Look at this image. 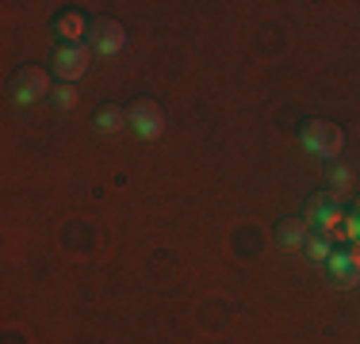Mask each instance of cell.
<instances>
[{
    "label": "cell",
    "instance_id": "obj_1",
    "mask_svg": "<svg viewBox=\"0 0 360 344\" xmlns=\"http://www.w3.org/2000/svg\"><path fill=\"white\" fill-rule=\"evenodd\" d=\"M299 142H303V150L314 153V157L338 161L345 138H341V126L338 123H326V119H307V123L299 126Z\"/></svg>",
    "mask_w": 360,
    "mask_h": 344
},
{
    "label": "cell",
    "instance_id": "obj_2",
    "mask_svg": "<svg viewBox=\"0 0 360 344\" xmlns=\"http://www.w3.org/2000/svg\"><path fill=\"white\" fill-rule=\"evenodd\" d=\"M46 92H50V73L39 65H23L20 73L12 77V103H20V107L39 103Z\"/></svg>",
    "mask_w": 360,
    "mask_h": 344
},
{
    "label": "cell",
    "instance_id": "obj_3",
    "mask_svg": "<svg viewBox=\"0 0 360 344\" xmlns=\"http://www.w3.org/2000/svg\"><path fill=\"white\" fill-rule=\"evenodd\" d=\"M89 62H92V46H84V42H62V46L54 50V73L62 77L65 84L81 81V77L89 73Z\"/></svg>",
    "mask_w": 360,
    "mask_h": 344
},
{
    "label": "cell",
    "instance_id": "obj_4",
    "mask_svg": "<svg viewBox=\"0 0 360 344\" xmlns=\"http://www.w3.org/2000/svg\"><path fill=\"white\" fill-rule=\"evenodd\" d=\"M307 226H314L319 234H338L341 230V222H345V211H341V203L333 199L330 192H322V195H314L311 203H307Z\"/></svg>",
    "mask_w": 360,
    "mask_h": 344
},
{
    "label": "cell",
    "instance_id": "obj_5",
    "mask_svg": "<svg viewBox=\"0 0 360 344\" xmlns=\"http://www.w3.org/2000/svg\"><path fill=\"white\" fill-rule=\"evenodd\" d=\"M127 119H131V131L146 138V142H158L161 131H165V115H161V107L153 100H134L131 111H127Z\"/></svg>",
    "mask_w": 360,
    "mask_h": 344
},
{
    "label": "cell",
    "instance_id": "obj_6",
    "mask_svg": "<svg viewBox=\"0 0 360 344\" xmlns=\"http://www.w3.org/2000/svg\"><path fill=\"white\" fill-rule=\"evenodd\" d=\"M326 268H330V283L333 287H353L360 283V245H353L349 253H330V260H326Z\"/></svg>",
    "mask_w": 360,
    "mask_h": 344
},
{
    "label": "cell",
    "instance_id": "obj_7",
    "mask_svg": "<svg viewBox=\"0 0 360 344\" xmlns=\"http://www.w3.org/2000/svg\"><path fill=\"white\" fill-rule=\"evenodd\" d=\"M89 46L96 50V54L111 58V54H119V50L127 46V31L119 27L115 20H96L89 27Z\"/></svg>",
    "mask_w": 360,
    "mask_h": 344
},
{
    "label": "cell",
    "instance_id": "obj_8",
    "mask_svg": "<svg viewBox=\"0 0 360 344\" xmlns=\"http://www.w3.org/2000/svg\"><path fill=\"white\" fill-rule=\"evenodd\" d=\"M326 184H330V195L341 203L345 195H353V168L341 165V161H330L326 165Z\"/></svg>",
    "mask_w": 360,
    "mask_h": 344
},
{
    "label": "cell",
    "instance_id": "obj_9",
    "mask_svg": "<svg viewBox=\"0 0 360 344\" xmlns=\"http://www.w3.org/2000/svg\"><path fill=\"white\" fill-rule=\"evenodd\" d=\"M307 237H311V226H307V218H284L276 226V241L284 249H299L307 245Z\"/></svg>",
    "mask_w": 360,
    "mask_h": 344
},
{
    "label": "cell",
    "instance_id": "obj_10",
    "mask_svg": "<svg viewBox=\"0 0 360 344\" xmlns=\"http://www.w3.org/2000/svg\"><path fill=\"white\" fill-rule=\"evenodd\" d=\"M127 123H131V119H127L123 107H100L96 111V131L100 134H115V131H123Z\"/></svg>",
    "mask_w": 360,
    "mask_h": 344
},
{
    "label": "cell",
    "instance_id": "obj_11",
    "mask_svg": "<svg viewBox=\"0 0 360 344\" xmlns=\"http://www.w3.org/2000/svg\"><path fill=\"white\" fill-rule=\"evenodd\" d=\"M58 34H62L65 42H77V39H84V20H81V12H65L62 20L54 23Z\"/></svg>",
    "mask_w": 360,
    "mask_h": 344
},
{
    "label": "cell",
    "instance_id": "obj_12",
    "mask_svg": "<svg viewBox=\"0 0 360 344\" xmlns=\"http://www.w3.org/2000/svg\"><path fill=\"white\" fill-rule=\"evenodd\" d=\"M330 234H319V230H314L311 237H307V256H311V260H330Z\"/></svg>",
    "mask_w": 360,
    "mask_h": 344
},
{
    "label": "cell",
    "instance_id": "obj_13",
    "mask_svg": "<svg viewBox=\"0 0 360 344\" xmlns=\"http://www.w3.org/2000/svg\"><path fill=\"white\" fill-rule=\"evenodd\" d=\"M54 107H62V111L77 107V88H73V84H62V88L54 92Z\"/></svg>",
    "mask_w": 360,
    "mask_h": 344
},
{
    "label": "cell",
    "instance_id": "obj_14",
    "mask_svg": "<svg viewBox=\"0 0 360 344\" xmlns=\"http://www.w3.org/2000/svg\"><path fill=\"white\" fill-rule=\"evenodd\" d=\"M356 218H360V199H356Z\"/></svg>",
    "mask_w": 360,
    "mask_h": 344
}]
</instances>
